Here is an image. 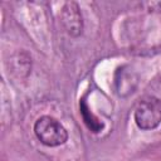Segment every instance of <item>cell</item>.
<instances>
[{
	"label": "cell",
	"instance_id": "7a4b0ae2",
	"mask_svg": "<svg viewBox=\"0 0 161 161\" xmlns=\"http://www.w3.org/2000/svg\"><path fill=\"white\" fill-rule=\"evenodd\" d=\"M136 126L142 131H151L161 123V99L155 96L142 98L133 112Z\"/></svg>",
	"mask_w": 161,
	"mask_h": 161
},
{
	"label": "cell",
	"instance_id": "6da1fadb",
	"mask_svg": "<svg viewBox=\"0 0 161 161\" xmlns=\"http://www.w3.org/2000/svg\"><path fill=\"white\" fill-rule=\"evenodd\" d=\"M33 131L38 141L47 147H58L68 140L65 127L52 116H40L33 126Z\"/></svg>",
	"mask_w": 161,
	"mask_h": 161
},
{
	"label": "cell",
	"instance_id": "5b68a950",
	"mask_svg": "<svg viewBox=\"0 0 161 161\" xmlns=\"http://www.w3.org/2000/svg\"><path fill=\"white\" fill-rule=\"evenodd\" d=\"M10 63L13 67V73H15L19 78H26L31 72V57L24 50L14 54Z\"/></svg>",
	"mask_w": 161,
	"mask_h": 161
},
{
	"label": "cell",
	"instance_id": "8992f818",
	"mask_svg": "<svg viewBox=\"0 0 161 161\" xmlns=\"http://www.w3.org/2000/svg\"><path fill=\"white\" fill-rule=\"evenodd\" d=\"M79 112H80L84 125L87 126V128L91 132L99 133L104 128V123L89 109V106L87 104V102L84 99H80V102H79Z\"/></svg>",
	"mask_w": 161,
	"mask_h": 161
},
{
	"label": "cell",
	"instance_id": "3957f363",
	"mask_svg": "<svg viewBox=\"0 0 161 161\" xmlns=\"http://www.w3.org/2000/svg\"><path fill=\"white\" fill-rule=\"evenodd\" d=\"M60 21L65 33L72 38H78L83 33V16L78 3L67 1L60 9Z\"/></svg>",
	"mask_w": 161,
	"mask_h": 161
},
{
	"label": "cell",
	"instance_id": "277c9868",
	"mask_svg": "<svg viewBox=\"0 0 161 161\" xmlns=\"http://www.w3.org/2000/svg\"><path fill=\"white\" fill-rule=\"evenodd\" d=\"M138 84L137 74L127 65H122L114 74V91L119 97H127L132 94Z\"/></svg>",
	"mask_w": 161,
	"mask_h": 161
}]
</instances>
